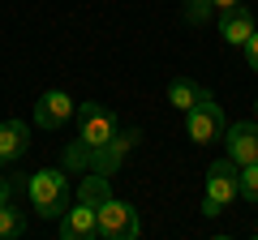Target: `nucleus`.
I'll list each match as a JSON object with an SVG mask.
<instances>
[{
	"instance_id": "1",
	"label": "nucleus",
	"mask_w": 258,
	"mask_h": 240,
	"mask_svg": "<svg viewBox=\"0 0 258 240\" xmlns=\"http://www.w3.org/2000/svg\"><path fill=\"white\" fill-rule=\"evenodd\" d=\"M26 197L43 219H60L69 210V176L60 167H39L26 180Z\"/></svg>"
},
{
	"instance_id": "2",
	"label": "nucleus",
	"mask_w": 258,
	"mask_h": 240,
	"mask_svg": "<svg viewBox=\"0 0 258 240\" xmlns=\"http://www.w3.org/2000/svg\"><path fill=\"white\" fill-rule=\"evenodd\" d=\"M241 197V163L237 159H215L207 167V202L203 214H220L224 206H232Z\"/></svg>"
},
{
	"instance_id": "3",
	"label": "nucleus",
	"mask_w": 258,
	"mask_h": 240,
	"mask_svg": "<svg viewBox=\"0 0 258 240\" xmlns=\"http://www.w3.org/2000/svg\"><path fill=\"white\" fill-rule=\"evenodd\" d=\"M185 129H189V142H198V146L220 142L224 129H228V125H224V107L211 99V94H203V99L185 111Z\"/></svg>"
},
{
	"instance_id": "4",
	"label": "nucleus",
	"mask_w": 258,
	"mask_h": 240,
	"mask_svg": "<svg viewBox=\"0 0 258 240\" xmlns=\"http://www.w3.org/2000/svg\"><path fill=\"white\" fill-rule=\"evenodd\" d=\"M138 231H142V223H138V210L129 202L108 197L99 206V240H134Z\"/></svg>"
},
{
	"instance_id": "5",
	"label": "nucleus",
	"mask_w": 258,
	"mask_h": 240,
	"mask_svg": "<svg viewBox=\"0 0 258 240\" xmlns=\"http://www.w3.org/2000/svg\"><path fill=\"white\" fill-rule=\"evenodd\" d=\"M116 138V116H112V107H103V103H82L78 107V142H86L91 150H99L103 142Z\"/></svg>"
},
{
	"instance_id": "6",
	"label": "nucleus",
	"mask_w": 258,
	"mask_h": 240,
	"mask_svg": "<svg viewBox=\"0 0 258 240\" xmlns=\"http://www.w3.org/2000/svg\"><path fill=\"white\" fill-rule=\"evenodd\" d=\"M224 146H228V159H237L241 167L258 163V120H237L224 129Z\"/></svg>"
},
{
	"instance_id": "7",
	"label": "nucleus",
	"mask_w": 258,
	"mask_h": 240,
	"mask_svg": "<svg viewBox=\"0 0 258 240\" xmlns=\"http://www.w3.org/2000/svg\"><path fill=\"white\" fill-rule=\"evenodd\" d=\"M74 99L64 90H43L39 94V103H35V125L39 129H60V125H69L74 120Z\"/></svg>"
},
{
	"instance_id": "8",
	"label": "nucleus",
	"mask_w": 258,
	"mask_h": 240,
	"mask_svg": "<svg viewBox=\"0 0 258 240\" xmlns=\"http://www.w3.org/2000/svg\"><path fill=\"white\" fill-rule=\"evenodd\" d=\"M60 236L64 240H91V236H99V206H91V202L78 197V206H69V210L60 214Z\"/></svg>"
},
{
	"instance_id": "9",
	"label": "nucleus",
	"mask_w": 258,
	"mask_h": 240,
	"mask_svg": "<svg viewBox=\"0 0 258 240\" xmlns=\"http://www.w3.org/2000/svg\"><path fill=\"white\" fill-rule=\"evenodd\" d=\"M134 146H138V129H125V133L116 129V138H112V142H103V146L95 150V163H91V172L116 176V172H120V163H125V155H129Z\"/></svg>"
},
{
	"instance_id": "10",
	"label": "nucleus",
	"mask_w": 258,
	"mask_h": 240,
	"mask_svg": "<svg viewBox=\"0 0 258 240\" xmlns=\"http://www.w3.org/2000/svg\"><path fill=\"white\" fill-rule=\"evenodd\" d=\"M254 13L245 9V5H237V9H224L220 13V39H228L232 47H245V39L254 35Z\"/></svg>"
},
{
	"instance_id": "11",
	"label": "nucleus",
	"mask_w": 258,
	"mask_h": 240,
	"mask_svg": "<svg viewBox=\"0 0 258 240\" xmlns=\"http://www.w3.org/2000/svg\"><path fill=\"white\" fill-rule=\"evenodd\" d=\"M26 150H30V129L22 120H5V125H0V167L13 163V159H22Z\"/></svg>"
},
{
	"instance_id": "12",
	"label": "nucleus",
	"mask_w": 258,
	"mask_h": 240,
	"mask_svg": "<svg viewBox=\"0 0 258 240\" xmlns=\"http://www.w3.org/2000/svg\"><path fill=\"white\" fill-rule=\"evenodd\" d=\"M203 94H207V90H203L198 82H189V77H176V82L168 86V103H172V107H181V111H189Z\"/></svg>"
},
{
	"instance_id": "13",
	"label": "nucleus",
	"mask_w": 258,
	"mask_h": 240,
	"mask_svg": "<svg viewBox=\"0 0 258 240\" xmlns=\"http://www.w3.org/2000/svg\"><path fill=\"white\" fill-rule=\"evenodd\" d=\"M78 197H82V202H91V206H103V202L112 197V185H108V176H103V172L86 176L82 185H78Z\"/></svg>"
},
{
	"instance_id": "14",
	"label": "nucleus",
	"mask_w": 258,
	"mask_h": 240,
	"mask_svg": "<svg viewBox=\"0 0 258 240\" xmlns=\"http://www.w3.org/2000/svg\"><path fill=\"white\" fill-rule=\"evenodd\" d=\"M26 231V219H22V210L13 206V197H5L0 202V240H13Z\"/></svg>"
},
{
	"instance_id": "15",
	"label": "nucleus",
	"mask_w": 258,
	"mask_h": 240,
	"mask_svg": "<svg viewBox=\"0 0 258 240\" xmlns=\"http://www.w3.org/2000/svg\"><path fill=\"white\" fill-rule=\"evenodd\" d=\"M91 163H95V150L86 146V142H74V146L64 150V167H69V172H86Z\"/></svg>"
},
{
	"instance_id": "16",
	"label": "nucleus",
	"mask_w": 258,
	"mask_h": 240,
	"mask_svg": "<svg viewBox=\"0 0 258 240\" xmlns=\"http://www.w3.org/2000/svg\"><path fill=\"white\" fill-rule=\"evenodd\" d=\"M241 197H245V202H258V163L241 167Z\"/></svg>"
},
{
	"instance_id": "17",
	"label": "nucleus",
	"mask_w": 258,
	"mask_h": 240,
	"mask_svg": "<svg viewBox=\"0 0 258 240\" xmlns=\"http://www.w3.org/2000/svg\"><path fill=\"white\" fill-rule=\"evenodd\" d=\"M245 60H249V69L258 73V30H254L249 39H245Z\"/></svg>"
},
{
	"instance_id": "18",
	"label": "nucleus",
	"mask_w": 258,
	"mask_h": 240,
	"mask_svg": "<svg viewBox=\"0 0 258 240\" xmlns=\"http://www.w3.org/2000/svg\"><path fill=\"white\" fill-rule=\"evenodd\" d=\"M207 9H211V0H194V5H189V22H203Z\"/></svg>"
},
{
	"instance_id": "19",
	"label": "nucleus",
	"mask_w": 258,
	"mask_h": 240,
	"mask_svg": "<svg viewBox=\"0 0 258 240\" xmlns=\"http://www.w3.org/2000/svg\"><path fill=\"white\" fill-rule=\"evenodd\" d=\"M211 5H215V9L224 13V9H237V5H245V0H211Z\"/></svg>"
},
{
	"instance_id": "20",
	"label": "nucleus",
	"mask_w": 258,
	"mask_h": 240,
	"mask_svg": "<svg viewBox=\"0 0 258 240\" xmlns=\"http://www.w3.org/2000/svg\"><path fill=\"white\" fill-rule=\"evenodd\" d=\"M254 231H258V223H254Z\"/></svg>"
}]
</instances>
